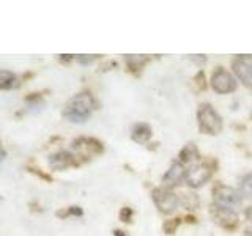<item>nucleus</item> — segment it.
<instances>
[{
	"instance_id": "obj_1",
	"label": "nucleus",
	"mask_w": 252,
	"mask_h": 236,
	"mask_svg": "<svg viewBox=\"0 0 252 236\" xmlns=\"http://www.w3.org/2000/svg\"><path fill=\"white\" fill-rule=\"evenodd\" d=\"M92 110L93 98L89 93H79L66 102L63 109V117L71 123H84L92 115Z\"/></svg>"
},
{
	"instance_id": "obj_2",
	"label": "nucleus",
	"mask_w": 252,
	"mask_h": 236,
	"mask_svg": "<svg viewBox=\"0 0 252 236\" xmlns=\"http://www.w3.org/2000/svg\"><path fill=\"white\" fill-rule=\"evenodd\" d=\"M215 202L218 205V208L235 212L241 206V194L228 186L218 184L215 187Z\"/></svg>"
},
{
	"instance_id": "obj_3",
	"label": "nucleus",
	"mask_w": 252,
	"mask_h": 236,
	"mask_svg": "<svg viewBox=\"0 0 252 236\" xmlns=\"http://www.w3.org/2000/svg\"><path fill=\"white\" fill-rule=\"evenodd\" d=\"M197 117H199V124H200L202 132L215 136V134H219L220 129H222V120H220V117L216 114V110L211 106H208V104L202 106L199 109Z\"/></svg>"
},
{
	"instance_id": "obj_4",
	"label": "nucleus",
	"mask_w": 252,
	"mask_h": 236,
	"mask_svg": "<svg viewBox=\"0 0 252 236\" xmlns=\"http://www.w3.org/2000/svg\"><path fill=\"white\" fill-rule=\"evenodd\" d=\"M153 200L156 203V206L159 208L161 212L169 214L178 205V197L177 194H173L169 187H159L153 191Z\"/></svg>"
},
{
	"instance_id": "obj_5",
	"label": "nucleus",
	"mask_w": 252,
	"mask_h": 236,
	"mask_svg": "<svg viewBox=\"0 0 252 236\" xmlns=\"http://www.w3.org/2000/svg\"><path fill=\"white\" fill-rule=\"evenodd\" d=\"M211 85L215 91L220 93V94H225V93H230L236 88V82L230 73H227L224 69H218L215 74L211 77Z\"/></svg>"
},
{
	"instance_id": "obj_6",
	"label": "nucleus",
	"mask_w": 252,
	"mask_h": 236,
	"mask_svg": "<svg viewBox=\"0 0 252 236\" xmlns=\"http://www.w3.org/2000/svg\"><path fill=\"white\" fill-rule=\"evenodd\" d=\"M233 71L243 84L252 88V55H243L233 61Z\"/></svg>"
},
{
	"instance_id": "obj_7",
	"label": "nucleus",
	"mask_w": 252,
	"mask_h": 236,
	"mask_svg": "<svg viewBox=\"0 0 252 236\" xmlns=\"http://www.w3.org/2000/svg\"><path fill=\"white\" fill-rule=\"evenodd\" d=\"M211 177V170L202 164H194L191 169L186 170V181L191 187H199L203 183H207Z\"/></svg>"
},
{
	"instance_id": "obj_8",
	"label": "nucleus",
	"mask_w": 252,
	"mask_h": 236,
	"mask_svg": "<svg viewBox=\"0 0 252 236\" xmlns=\"http://www.w3.org/2000/svg\"><path fill=\"white\" fill-rule=\"evenodd\" d=\"M73 148L76 151L84 156V157H90L94 154H99L102 151V145L98 140L94 139H79L73 142Z\"/></svg>"
},
{
	"instance_id": "obj_9",
	"label": "nucleus",
	"mask_w": 252,
	"mask_h": 236,
	"mask_svg": "<svg viewBox=\"0 0 252 236\" xmlns=\"http://www.w3.org/2000/svg\"><path fill=\"white\" fill-rule=\"evenodd\" d=\"M185 178H186V169H185V165L181 164V162H173L170 165V169L167 170V173L164 175L162 183L167 186V187H173V186H178Z\"/></svg>"
},
{
	"instance_id": "obj_10",
	"label": "nucleus",
	"mask_w": 252,
	"mask_h": 236,
	"mask_svg": "<svg viewBox=\"0 0 252 236\" xmlns=\"http://www.w3.org/2000/svg\"><path fill=\"white\" fill-rule=\"evenodd\" d=\"M74 157L71 153L68 151H60V153H55L51 156L49 159V165L54 169V170H63L66 167H71V165H74Z\"/></svg>"
},
{
	"instance_id": "obj_11",
	"label": "nucleus",
	"mask_w": 252,
	"mask_h": 236,
	"mask_svg": "<svg viewBox=\"0 0 252 236\" xmlns=\"http://www.w3.org/2000/svg\"><path fill=\"white\" fill-rule=\"evenodd\" d=\"M180 159H181V164H199V151H197V148L194 144H188L183 149H181L180 153Z\"/></svg>"
},
{
	"instance_id": "obj_12",
	"label": "nucleus",
	"mask_w": 252,
	"mask_h": 236,
	"mask_svg": "<svg viewBox=\"0 0 252 236\" xmlns=\"http://www.w3.org/2000/svg\"><path fill=\"white\" fill-rule=\"evenodd\" d=\"M131 137L134 142H137V144H145V142L152 137V129H150V126L145 124V123H139L134 126L132 129V134Z\"/></svg>"
},
{
	"instance_id": "obj_13",
	"label": "nucleus",
	"mask_w": 252,
	"mask_h": 236,
	"mask_svg": "<svg viewBox=\"0 0 252 236\" xmlns=\"http://www.w3.org/2000/svg\"><path fill=\"white\" fill-rule=\"evenodd\" d=\"M216 219L219 224H222L225 227H235L236 222H238V217H236L233 211H227V209H220V208H218Z\"/></svg>"
},
{
	"instance_id": "obj_14",
	"label": "nucleus",
	"mask_w": 252,
	"mask_h": 236,
	"mask_svg": "<svg viewBox=\"0 0 252 236\" xmlns=\"http://www.w3.org/2000/svg\"><path fill=\"white\" fill-rule=\"evenodd\" d=\"M16 85V74L11 71H0V90H10Z\"/></svg>"
},
{
	"instance_id": "obj_15",
	"label": "nucleus",
	"mask_w": 252,
	"mask_h": 236,
	"mask_svg": "<svg viewBox=\"0 0 252 236\" xmlns=\"http://www.w3.org/2000/svg\"><path fill=\"white\" fill-rule=\"evenodd\" d=\"M240 194L244 195V197H248V199H252V173H248V175L241 179Z\"/></svg>"
},
{
	"instance_id": "obj_16",
	"label": "nucleus",
	"mask_w": 252,
	"mask_h": 236,
	"mask_svg": "<svg viewBox=\"0 0 252 236\" xmlns=\"http://www.w3.org/2000/svg\"><path fill=\"white\" fill-rule=\"evenodd\" d=\"M183 203L186 205V208L192 209V208L197 206V205H199V199H197L194 194H185L183 195Z\"/></svg>"
},
{
	"instance_id": "obj_17",
	"label": "nucleus",
	"mask_w": 252,
	"mask_h": 236,
	"mask_svg": "<svg viewBox=\"0 0 252 236\" xmlns=\"http://www.w3.org/2000/svg\"><path fill=\"white\" fill-rule=\"evenodd\" d=\"M120 217H122L123 222H128L129 217H131V209H129V208H123V209H122V214H120Z\"/></svg>"
},
{
	"instance_id": "obj_18",
	"label": "nucleus",
	"mask_w": 252,
	"mask_h": 236,
	"mask_svg": "<svg viewBox=\"0 0 252 236\" xmlns=\"http://www.w3.org/2000/svg\"><path fill=\"white\" fill-rule=\"evenodd\" d=\"M177 225H178V219L173 220L172 224H165L164 228H165V232H167V233H172L173 230H175V227H177Z\"/></svg>"
},
{
	"instance_id": "obj_19",
	"label": "nucleus",
	"mask_w": 252,
	"mask_h": 236,
	"mask_svg": "<svg viewBox=\"0 0 252 236\" xmlns=\"http://www.w3.org/2000/svg\"><path fill=\"white\" fill-rule=\"evenodd\" d=\"M92 60H93L92 55H79V61H82V63H89Z\"/></svg>"
},
{
	"instance_id": "obj_20",
	"label": "nucleus",
	"mask_w": 252,
	"mask_h": 236,
	"mask_svg": "<svg viewBox=\"0 0 252 236\" xmlns=\"http://www.w3.org/2000/svg\"><path fill=\"white\" fill-rule=\"evenodd\" d=\"M246 217L251 220V222H252V206L251 208H248V211H246Z\"/></svg>"
},
{
	"instance_id": "obj_21",
	"label": "nucleus",
	"mask_w": 252,
	"mask_h": 236,
	"mask_svg": "<svg viewBox=\"0 0 252 236\" xmlns=\"http://www.w3.org/2000/svg\"><path fill=\"white\" fill-rule=\"evenodd\" d=\"M3 159H5V151H3V148L0 147V164H2Z\"/></svg>"
},
{
	"instance_id": "obj_22",
	"label": "nucleus",
	"mask_w": 252,
	"mask_h": 236,
	"mask_svg": "<svg viewBox=\"0 0 252 236\" xmlns=\"http://www.w3.org/2000/svg\"><path fill=\"white\" fill-rule=\"evenodd\" d=\"M244 236H252V227L246 228V232H244Z\"/></svg>"
}]
</instances>
